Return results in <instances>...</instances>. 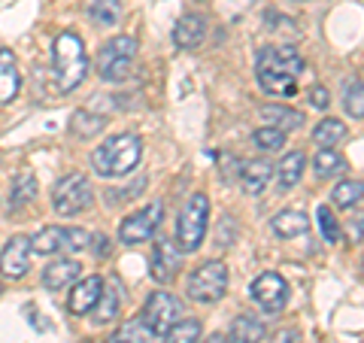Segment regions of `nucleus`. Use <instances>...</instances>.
Returning a JSON list of instances; mask_svg holds the SVG:
<instances>
[{
  "label": "nucleus",
  "mask_w": 364,
  "mask_h": 343,
  "mask_svg": "<svg viewBox=\"0 0 364 343\" xmlns=\"http://www.w3.org/2000/svg\"><path fill=\"white\" fill-rule=\"evenodd\" d=\"M104 128H107V119L97 116V112H91V110H76L70 116V131H73V137H79V140H88V137L100 134Z\"/></svg>",
  "instance_id": "5701e85b"
},
{
  "label": "nucleus",
  "mask_w": 364,
  "mask_h": 343,
  "mask_svg": "<svg viewBox=\"0 0 364 343\" xmlns=\"http://www.w3.org/2000/svg\"><path fill=\"white\" fill-rule=\"evenodd\" d=\"M361 231H364V219H361Z\"/></svg>",
  "instance_id": "58836bf2"
},
{
  "label": "nucleus",
  "mask_w": 364,
  "mask_h": 343,
  "mask_svg": "<svg viewBox=\"0 0 364 343\" xmlns=\"http://www.w3.org/2000/svg\"><path fill=\"white\" fill-rule=\"evenodd\" d=\"M203 40H207V16L188 13L173 25V43L179 46V49L191 52V49H198Z\"/></svg>",
  "instance_id": "4468645a"
},
{
  "label": "nucleus",
  "mask_w": 364,
  "mask_h": 343,
  "mask_svg": "<svg viewBox=\"0 0 364 343\" xmlns=\"http://www.w3.org/2000/svg\"><path fill=\"white\" fill-rule=\"evenodd\" d=\"M161 216H164L161 201L146 204L143 210H136V213L128 216V219H122V225H119V240H122V243H128V246L146 243V240H149V237L158 231V225H161Z\"/></svg>",
  "instance_id": "6e6552de"
},
{
  "label": "nucleus",
  "mask_w": 364,
  "mask_h": 343,
  "mask_svg": "<svg viewBox=\"0 0 364 343\" xmlns=\"http://www.w3.org/2000/svg\"><path fill=\"white\" fill-rule=\"evenodd\" d=\"M270 176H273V167L267 162H249L240 170V186H243L246 194H261L267 189Z\"/></svg>",
  "instance_id": "aec40b11"
},
{
  "label": "nucleus",
  "mask_w": 364,
  "mask_h": 343,
  "mask_svg": "<svg viewBox=\"0 0 364 343\" xmlns=\"http://www.w3.org/2000/svg\"><path fill=\"white\" fill-rule=\"evenodd\" d=\"M346 137V125L340 119H322L313 128V143L316 146H337Z\"/></svg>",
  "instance_id": "c85d7f7f"
},
{
  "label": "nucleus",
  "mask_w": 364,
  "mask_h": 343,
  "mask_svg": "<svg viewBox=\"0 0 364 343\" xmlns=\"http://www.w3.org/2000/svg\"><path fill=\"white\" fill-rule=\"evenodd\" d=\"M155 337L158 334L143 322V319H131V322H124L107 343H155Z\"/></svg>",
  "instance_id": "b1692460"
},
{
  "label": "nucleus",
  "mask_w": 364,
  "mask_h": 343,
  "mask_svg": "<svg viewBox=\"0 0 364 343\" xmlns=\"http://www.w3.org/2000/svg\"><path fill=\"white\" fill-rule=\"evenodd\" d=\"M304 67L306 64L294 46H264L255 58V76L270 97H294Z\"/></svg>",
  "instance_id": "f257e3e1"
},
{
  "label": "nucleus",
  "mask_w": 364,
  "mask_h": 343,
  "mask_svg": "<svg viewBox=\"0 0 364 343\" xmlns=\"http://www.w3.org/2000/svg\"><path fill=\"white\" fill-rule=\"evenodd\" d=\"M200 322L198 319H179L176 325H170L164 334H161V340L158 343H198L200 340Z\"/></svg>",
  "instance_id": "bb28decb"
},
{
  "label": "nucleus",
  "mask_w": 364,
  "mask_h": 343,
  "mask_svg": "<svg viewBox=\"0 0 364 343\" xmlns=\"http://www.w3.org/2000/svg\"><path fill=\"white\" fill-rule=\"evenodd\" d=\"M31 240L28 237H13L6 240L4 253H0V273L6 280H21L31 270Z\"/></svg>",
  "instance_id": "9b49d317"
},
{
  "label": "nucleus",
  "mask_w": 364,
  "mask_h": 343,
  "mask_svg": "<svg viewBox=\"0 0 364 343\" xmlns=\"http://www.w3.org/2000/svg\"><path fill=\"white\" fill-rule=\"evenodd\" d=\"M252 143L258 146V149L273 152V149H279V146H286V131H279V128H270V125H264V128H258V131L252 134Z\"/></svg>",
  "instance_id": "473e14b6"
},
{
  "label": "nucleus",
  "mask_w": 364,
  "mask_h": 343,
  "mask_svg": "<svg viewBox=\"0 0 364 343\" xmlns=\"http://www.w3.org/2000/svg\"><path fill=\"white\" fill-rule=\"evenodd\" d=\"M306 97H310V104L316 110H328V104H331V95H328L325 85H313L310 91H306Z\"/></svg>",
  "instance_id": "c9c22d12"
},
{
  "label": "nucleus",
  "mask_w": 364,
  "mask_h": 343,
  "mask_svg": "<svg viewBox=\"0 0 364 343\" xmlns=\"http://www.w3.org/2000/svg\"><path fill=\"white\" fill-rule=\"evenodd\" d=\"M228 292V268L225 261H203L191 270L186 283V295L195 304H215L222 301Z\"/></svg>",
  "instance_id": "423d86ee"
},
{
  "label": "nucleus",
  "mask_w": 364,
  "mask_h": 343,
  "mask_svg": "<svg viewBox=\"0 0 364 343\" xmlns=\"http://www.w3.org/2000/svg\"><path fill=\"white\" fill-rule=\"evenodd\" d=\"M61 234H64L61 225H46L43 231H37V234L31 237V249H33L37 255L61 253Z\"/></svg>",
  "instance_id": "cd10ccee"
},
{
  "label": "nucleus",
  "mask_w": 364,
  "mask_h": 343,
  "mask_svg": "<svg viewBox=\"0 0 364 343\" xmlns=\"http://www.w3.org/2000/svg\"><path fill=\"white\" fill-rule=\"evenodd\" d=\"M88 231L85 228H64L61 234V253H79V249L88 246Z\"/></svg>",
  "instance_id": "f704fd0d"
},
{
  "label": "nucleus",
  "mask_w": 364,
  "mask_h": 343,
  "mask_svg": "<svg viewBox=\"0 0 364 343\" xmlns=\"http://www.w3.org/2000/svg\"><path fill=\"white\" fill-rule=\"evenodd\" d=\"M119 307H122V301H119V295L112 292V289H104L100 292V298H97V304H95V322L97 325H107V322H112V319L119 316Z\"/></svg>",
  "instance_id": "7c9ffc66"
},
{
  "label": "nucleus",
  "mask_w": 364,
  "mask_h": 343,
  "mask_svg": "<svg viewBox=\"0 0 364 343\" xmlns=\"http://www.w3.org/2000/svg\"><path fill=\"white\" fill-rule=\"evenodd\" d=\"M264 337V322L255 316H237L231 322V340L234 343H258Z\"/></svg>",
  "instance_id": "a878e982"
},
{
  "label": "nucleus",
  "mask_w": 364,
  "mask_h": 343,
  "mask_svg": "<svg viewBox=\"0 0 364 343\" xmlns=\"http://www.w3.org/2000/svg\"><path fill=\"white\" fill-rule=\"evenodd\" d=\"M33 201H37V179H33V174H28V170H21L13 179V186H9V213L25 210Z\"/></svg>",
  "instance_id": "a211bd4d"
},
{
  "label": "nucleus",
  "mask_w": 364,
  "mask_h": 343,
  "mask_svg": "<svg viewBox=\"0 0 364 343\" xmlns=\"http://www.w3.org/2000/svg\"><path fill=\"white\" fill-rule=\"evenodd\" d=\"M258 119L267 122L270 128H279V131H294V128H301V122H304V116H301L298 110L282 107V104L261 107V110H258Z\"/></svg>",
  "instance_id": "6ab92c4d"
},
{
  "label": "nucleus",
  "mask_w": 364,
  "mask_h": 343,
  "mask_svg": "<svg viewBox=\"0 0 364 343\" xmlns=\"http://www.w3.org/2000/svg\"><path fill=\"white\" fill-rule=\"evenodd\" d=\"M119 16H122L119 0H95V4H91V21H95L97 28L116 25Z\"/></svg>",
  "instance_id": "2f4dec72"
},
{
  "label": "nucleus",
  "mask_w": 364,
  "mask_h": 343,
  "mask_svg": "<svg viewBox=\"0 0 364 343\" xmlns=\"http://www.w3.org/2000/svg\"><path fill=\"white\" fill-rule=\"evenodd\" d=\"M343 107L352 119H364V83L358 76L343 83Z\"/></svg>",
  "instance_id": "c756f323"
},
{
  "label": "nucleus",
  "mask_w": 364,
  "mask_h": 343,
  "mask_svg": "<svg viewBox=\"0 0 364 343\" xmlns=\"http://www.w3.org/2000/svg\"><path fill=\"white\" fill-rule=\"evenodd\" d=\"M143 158V140L136 134H116L91 152V167L100 176H128Z\"/></svg>",
  "instance_id": "f03ea898"
},
{
  "label": "nucleus",
  "mask_w": 364,
  "mask_h": 343,
  "mask_svg": "<svg viewBox=\"0 0 364 343\" xmlns=\"http://www.w3.org/2000/svg\"><path fill=\"white\" fill-rule=\"evenodd\" d=\"M249 298H252L264 313H279L289 301V283L273 270H264L261 277L249 285Z\"/></svg>",
  "instance_id": "9d476101"
},
{
  "label": "nucleus",
  "mask_w": 364,
  "mask_h": 343,
  "mask_svg": "<svg viewBox=\"0 0 364 343\" xmlns=\"http://www.w3.org/2000/svg\"><path fill=\"white\" fill-rule=\"evenodd\" d=\"M306 228H310V216H306L304 210H279L270 219V231L277 237H282V240L301 237V234H306Z\"/></svg>",
  "instance_id": "dca6fc26"
},
{
  "label": "nucleus",
  "mask_w": 364,
  "mask_h": 343,
  "mask_svg": "<svg viewBox=\"0 0 364 343\" xmlns=\"http://www.w3.org/2000/svg\"><path fill=\"white\" fill-rule=\"evenodd\" d=\"M331 201H334V207H340V210H352L355 204L364 201V182L361 179H343V182H337L334 191H331Z\"/></svg>",
  "instance_id": "393cba45"
},
{
  "label": "nucleus",
  "mask_w": 364,
  "mask_h": 343,
  "mask_svg": "<svg viewBox=\"0 0 364 343\" xmlns=\"http://www.w3.org/2000/svg\"><path fill=\"white\" fill-rule=\"evenodd\" d=\"M79 273H82V265L76 258H58L43 268V285L49 292H61L79 280Z\"/></svg>",
  "instance_id": "2eb2a0df"
},
{
  "label": "nucleus",
  "mask_w": 364,
  "mask_h": 343,
  "mask_svg": "<svg viewBox=\"0 0 364 343\" xmlns=\"http://www.w3.org/2000/svg\"><path fill=\"white\" fill-rule=\"evenodd\" d=\"M316 219H318V231H322V237L328 240V243H340V225H337V219H334V213L325 207H318V213H316Z\"/></svg>",
  "instance_id": "72a5a7b5"
},
{
  "label": "nucleus",
  "mask_w": 364,
  "mask_h": 343,
  "mask_svg": "<svg viewBox=\"0 0 364 343\" xmlns=\"http://www.w3.org/2000/svg\"><path fill=\"white\" fill-rule=\"evenodd\" d=\"M140 319L155 331V334H164L170 325H176L182 319V304L170 292H152L149 301H146V307H143Z\"/></svg>",
  "instance_id": "1a4fd4ad"
},
{
  "label": "nucleus",
  "mask_w": 364,
  "mask_h": 343,
  "mask_svg": "<svg viewBox=\"0 0 364 343\" xmlns=\"http://www.w3.org/2000/svg\"><path fill=\"white\" fill-rule=\"evenodd\" d=\"M100 292H104V280L100 277H85V280H76L73 283V292H70V298H67V310L76 313V316H85L95 310V304L100 298Z\"/></svg>",
  "instance_id": "ddd939ff"
},
{
  "label": "nucleus",
  "mask_w": 364,
  "mask_h": 343,
  "mask_svg": "<svg viewBox=\"0 0 364 343\" xmlns=\"http://www.w3.org/2000/svg\"><path fill=\"white\" fill-rule=\"evenodd\" d=\"M109 249H112V246H109V240H107V237H97V255H100V258H107V255H109Z\"/></svg>",
  "instance_id": "e433bc0d"
},
{
  "label": "nucleus",
  "mask_w": 364,
  "mask_h": 343,
  "mask_svg": "<svg viewBox=\"0 0 364 343\" xmlns=\"http://www.w3.org/2000/svg\"><path fill=\"white\" fill-rule=\"evenodd\" d=\"M18 88H21V76H18L16 55L9 49H0V104L16 100Z\"/></svg>",
  "instance_id": "f3484780"
},
{
  "label": "nucleus",
  "mask_w": 364,
  "mask_h": 343,
  "mask_svg": "<svg viewBox=\"0 0 364 343\" xmlns=\"http://www.w3.org/2000/svg\"><path fill=\"white\" fill-rule=\"evenodd\" d=\"M52 70H55V83H58L61 91H73L88 73V55L85 46L79 40V33H61L55 40L52 49Z\"/></svg>",
  "instance_id": "7ed1b4c3"
},
{
  "label": "nucleus",
  "mask_w": 364,
  "mask_h": 343,
  "mask_svg": "<svg viewBox=\"0 0 364 343\" xmlns=\"http://www.w3.org/2000/svg\"><path fill=\"white\" fill-rule=\"evenodd\" d=\"M316 176L318 179H334V176H343L346 174V158L340 155L334 146H322V149L316 152Z\"/></svg>",
  "instance_id": "412c9836"
},
{
  "label": "nucleus",
  "mask_w": 364,
  "mask_h": 343,
  "mask_svg": "<svg viewBox=\"0 0 364 343\" xmlns=\"http://www.w3.org/2000/svg\"><path fill=\"white\" fill-rule=\"evenodd\" d=\"M207 222H210V198L203 191H195L186 201V207L179 210L176 219V246L182 249V255L198 253L203 237H207Z\"/></svg>",
  "instance_id": "20e7f679"
},
{
  "label": "nucleus",
  "mask_w": 364,
  "mask_h": 343,
  "mask_svg": "<svg viewBox=\"0 0 364 343\" xmlns=\"http://www.w3.org/2000/svg\"><path fill=\"white\" fill-rule=\"evenodd\" d=\"M91 182L85 179V174H67L55 182V191H52V204H55V213L61 216H76L91 207Z\"/></svg>",
  "instance_id": "0eeeda50"
},
{
  "label": "nucleus",
  "mask_w": 364,
  "mask_h": 343,
  "mask_svg": "<svg viewBox=\"0 0 364 343\" xmlns=\"http://www.w3.org/2000/svg\"><path fill=\"white\" fill-rule=\"evenodd\" d=\"M304 167H306V155L304 152H289L277 167L279 189H294L298 186L301 176H304Z\"/></svg>",
  "instance_id": "4be33fe9"
},
{
  "label": "nucleus",
  "mask_w": 364,
  "mask_h": 343,
  "mask_svg": "<svg viewBox=\"0 0 364 343\" xmlns=\"http://www.w3.org/2000/svg\"><path fill=\"white\" fill-rule=\"evenodd\" d=\"M134 55H136V40L134 37H112L109 43L100 46L97 52V73L104 83H124L131 76L134 67Z\"/></svg>",
  "instance_id": "39448f33"
},
{
  "label": "nucleus",
  "mask_w": 364,
  "mask_h": 343,
  "mask_svg": "<svg viewBox=\"0 0 364 343\" xmlns=\"http://www.w3.org/2000/svg\"><path fill=\"white\" fill-rule=\"evenodd\" d=\"M182 268V249L167 237L155 240V253H152V280L155 283H170Z\"/></svg>",
  "instance_id": "f8f14e48"
},
{
  "label": "nucleus",
  "mask_w": 364,
  "mask_h": 343,
  "mask_svg": "<svg viewBox=\"0 0 364 343\" xmlns=\"http://www.w3.org/2000/svg\"><path fill=\"white\" fill-rule=\"evenodd\" d=\"M203 343H231V340H228L225 334H210V337L203 340Z\"/></svg>",
  "instance_id": "4c0bfd02"
}]
</instances>
